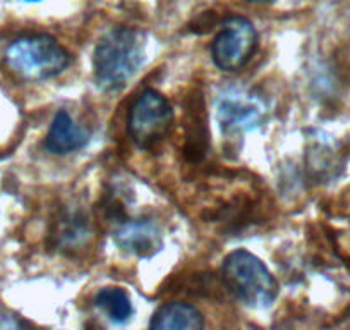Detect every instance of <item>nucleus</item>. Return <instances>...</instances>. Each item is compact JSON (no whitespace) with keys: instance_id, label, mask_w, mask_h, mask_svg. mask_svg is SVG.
Wrapping results in <instances>:
<instances>
[{"instance_id":"obj_1","label":"nucleus","mask_w":350,"mask_h":330,"mask_svg":"<svg viewBox=\"0 0 350 330\" xmlns=\"http://www.w3.org/2000/svg\"><path fill=\"white\" fill-rule=\"evenodd\" d=\"M144 57L143 36L131 28H113L93 53V76L102 92H117L137 73Z\"/></svg>"},{"instance_id":"obj_2","label":"nucleus","mask_w":350,"mask_h":330,"mask_svg":"<svg viewBox=\"0 0 350 330\" xmlns=\"http://www.w3.org/2000/svg\"><path fill=\"white\" fill-rule=\"evenodd\" d=\"M227 291L251 308H268L278 294V282L268 267L244 250L228 255L221 267Z\"/></svg>"},{"instance_id":"obj_3","label":"nucleus","mask_w":350,"mask_h":330,"mask_svg":"<svg viewBox=\"0 0 350 330\" xmlns=\"http://www.w3.org/2000/svg\"><path fill=\"white\" fill-rule=\"evenodd\" d=\"M5 64L21 79L43 81L62 74L69 67L70 55L52 36L26 35L8 47Z\"/></svg>"},{"instance_id":"obj_4","label":"nucleus","mask_w":350,"mask_h":330,"mask_svg":"<svg viewBox=\"0 0 350 330\" xmlns=\"http://www.w3.org/2000/svg\"><path fill=\"white\" fill-rule=\"evenodd\" d=\"M174 112L168 100L157 90H144L131 107L127 131L134 144L151 150L168 134Z\"/></svg>"},{"instance_id":"obj_5","label":"nucleus","mask_w":350,"mask_h":330,"mask_svg":"<svg viewBox=\"0 0 350 330\" xmlns=\"http://www.w3.org/2000/svg\"><path fill=\"white\" fill-rule=\"evenodd\" d=\"M217 120L225 134H244L254 131L267 119V103L252 90L227 86L215 100Z\"/></svg>"},{"instance_id":"obj_6","label":"nucleus","mask_w":350,"mask_h":330,"mask_svg":"<svg viewBox=\"0 0 350 330\" xmlns=\"http://www.w3.org/2000/svg\"><path fill=\"white\" fill-rule=\"evenodd\" d=\"M258 47L254 25L242 16H230L221 23L220 31L211 43V57L218 69L235 73L251 60Z\"/></svg>"},{"instance_id":"obj_7","label":"nucleus","mask_w":350,"mask_h":330,"mask_svg":"<svg viewBox=\"0 0 350 330\" xmlns=\"http://www.w3.org/2000/svg\"><path fill=\"white\" fill-rule=\"evenodd\" d=\"M113 239L119 248L139 258L153 257L163 246L161 229L148 218L120 222L113 231Z\"/></svg>"},{"instance_id":"obj_8","label":"nucleus","mask_w":350,"mask_h":330,"mask_svg":"<svg viewBox=\"0 0 350 330\" xmlns=\"http://www.w3.org/2000/svg\"><path fill=\"white\" fill-rule=\"evenodd\" d=\"M90 141V131L76 124L66 110L55 114L45 140V148L50 153L67 155L84 148Z\"/></svg>"},{"instance_id":"obj_9","label":"nucleus","mask_w":350,"mask_h":330,"mask_svg":"<svg viewBox=\"0 0 350 330\" xmlns=\"http://www.w3.org/2000/svg\"><path fill=\"white\" fill-rule=\"evenodd\" d=\"M150 327L154 330H198L204 327V318L196 306L174 301L154 312Z\"/></svg>"},{"instance_id":"obj_10","label":"nucleus","mask_w":350,"mask_h":330,"mask_svg":"<svg viewBox=\"0 0 350 330\" xmlns=\"http://www.w3.org/2000/svg\"><path fill=\"white\" fill-rule=\"evenodd\" d=\"M96 306L116 323H126L133 316L134 308L129 296L120 288H105L96 294Z\"/></svg>"},{"instance_id":"obj_11","label":"nucleus","mask_w":350,"mask_h":330,"mask_svg":"<svg viewBox=\"0 0 350 330\" xmlns=\"http://www.w3.org/2000/svg\"><path fill=\"white\" fill-rule=\"evenodd\" d=\"M57 238H59L60 248H67V246H77L83 244L90 236V229H88V222L83 215H67L64 220L59 222V231H57Z\"/></svg>"},{"instance_id":"obj_12","label":"nucleus","mask_w":350,"mask_h":330,"mask_svg":"<svg viewBox=\"0 0 350 330\" xmlns=\"http://www.w3.org/2000/svg\"><path fill=\"white\" fill-rule=\"evenodd\" d=\"M19 327H23V323L16 316L0 313V329H19Z\"/></svg>"},{"instance_id":"obj_13","label":"nucleus","mask_w":350,"mask_h":330,"mask_svg":"<svg viewBox=\"0 0 350 330\" xmlns=\"http://www.w3.org/2000/svg\"><path fill=\"white\" fill-rule=\"evenodd\" d=\"M247 4H268V2H273V0H245Z\"/></svg>"},{"instance_id":"obj_14","label":"nucleus","mask_w":350,"mask_h":330,"mask_svg":"<svg viewBox=\"0 0 350 330\" xmlns=\"http://www.w3.org/2000/svg\"><path fill=\"white\" fill-rule=\"evenodd\" d=\"M23 2H40V0H23Z\"/></svg>"}]
</instances>
